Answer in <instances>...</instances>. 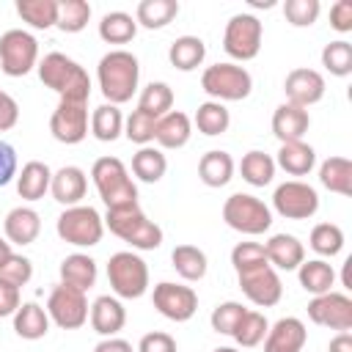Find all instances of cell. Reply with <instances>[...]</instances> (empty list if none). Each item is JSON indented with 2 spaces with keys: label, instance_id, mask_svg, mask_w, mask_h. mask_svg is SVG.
<instances>
[{
  "label": "cell",
  "instance_id": "cell-25",
  "mask_svg": "<svg viewBox=\"0 0 352 352\" xmlns=\"http://www.w3.org/2000/svg\"><path fill=\"white\" fill-rule=\"evenodd\" d=\"M126 322V314H124V305L113 297H99L91 308V324L99 336H116Z\"/></svg>",
  "mask_w": 352,
  "mask_h": 352
},
{
  "label": "cell",
  "instance_id": "cell-57",
  "mask_svg": "<svg viewBox=\"0 0 352 352\" xmlns=\"http://www.w3.org/2000/svg\"><path fill=\"white\" fill-rule=\"evenodd\" d=\"M330 352H352V336L349 333H338L330 341Z\"/></svg>",
  "mask_w": 352,
  "mask_h": 352
},
{
  "label": "cell",
  "instance_id": "cell-34",
  "mask_svg": "<svg viewBox=\"0 0 352 352\" xmlns=\"http://www.w3.org/2000/svg\"><path fill=\"white\" fill-rule=\"evenodd\" d=\"M336 283V272L324 261H302L300 264V286L311 294H327Z\"/></svg>",
  "mask_w": 352,
  "mask_h": 352
},
{
  "label": "cell",
  "instance_id": "cell-4",
  "mask_svg": "<svg viewBox=\"0 0 352 352\" xmlns=\"http://www.w3.org/2000/svg\"><path fill=\"white\" fill-rule=\"evenodd\" d=\"M107 280L113 292L124 300H138L148 286V267L135 253H113L107 261Z\"/></svg>",
  "mask_w": 352,
  "mask_h": 352
},
{
  "label": "cell",
  "instance_id": "cell-42",
  "mask_svg": "<svg viewBox=\"0 0 352 352\" xmlns=\"http://www.w3.org/2000/svg\"><path fill=\"white\" fill-rule=\"evenodd\" d=\"M170 104H173V91L165 82H151V85L143 88L138 110H143L154 118H162L165 113H170Z\"/></svg>",
  "mask_w": 352,
  "mask_h": 352
},
{
  "label": "cell",
  "instance_id": "cell-46",
  "mask_svg": "<svg viewBox=\"0 0 352 352\" xmlns=\"http://www.w3.org/2000/svg\"><path fill=\"white\" fill-rule=\"evenodd\" d=\"M231 264H234L236 272H245V270H253V267H264L270 261H267L264 245H258V242H239L231 250Z\"/></svg>",
  "mask_w": 352,
  "mask_h": 352
},
{
  "label": "cell",
  "instance_id": "cell-27",
  "mask_svg": "<svg viewBox=\"0 0 352 352\" xmlns=\"http://www.w3.org/2000/svg\"><path fill=\"white\" fill-rule=\"evenodd\" d=\"M50 182H52L50 168H47L44 162H38V160H30V162L22 168L19 179H16V192H19L25 201H38V198L50 190Z\"/></svg>",
  "mask_w": 352,
  "mask_h": 352
},
{
  "label": "cell",
  "instance_id": "cell-26",
  "mask_svg": "<svg viewBox=\"0 0 352 352\" xmlns=\"http://www.w3.org/2000/svg\"><path fill=\"white\" fill-rule=\"evenodd\" d=\"M198 176L206 187H223L234 176V160L228 151H206L198 162Z\"/></svg>",
  "mask_w": 352,
  "mask_h": 352
},
{
  "label": "cell",
  "instance_id": "cell-56",
  "mask_svg": "<svg viewBox=\"0 0 352 352\" xmlns=\"http://www.w3.org/2000/svg\"><path fill=\"white\" fill-rule=\"evenodd\" d=\"M94 352H132V346H129L124 338H107V341L96 344Z\"/></svg>",
  "mask_w": 352,
  "mask_h": 352
},
{
  "label": "cell",
  "instance_id": "cell-12",
  "mask_svg": "<svg viewBox=\"0 0 352 352\" xmlns=\"http://www.w3.org/2000/svg\"><path fill=\"white\" fill-rule=\"evenodd\" d=\"M308 316L314 324L346 333L352 327V300L346 294H336V292L319 294L308 302Z\"/></svg>",
  "mask_w": 352,
  "mask_h": 352
},
{
  "label": "cell",
  "instance_id": "cell-15",
  "mask_svg": "<svg viewBox=\"0 0 352 352\" xmlns=\"http://www.w3.org/2000/svg\"><path fill=\"white\" fill-rule=\"evenodd\" d=\"M50 132L55 140L72 146L80 143L88 135V110L85 104H74V102H60L58 110L50 118Z\"/></svg>",
  "mask_w": 352,
  "mask_h": 352
},
{
  "label": "cell",
  "instance_id": "cell-1",
  "mask_svg": "<svg viewBox=\"0 0 352 352\" xmlns=\"http://www.w3.org/2000/svg\"><path fill=\"white\" fill-rule=\"evenodd\" d=\"M140 66L138 58L126 50H113L99 60V88L110 104H124L138 88Z\"/></svg>",
  "mask_w": 352,
  "mask_h": 352
},
{
  "label": "cell",
  "instance_id": "cell-38",
  "mask_svg": "<svg viewBox=\"0 0 352 352\" xmlns=\"http://www.w3.org/2000/svg\"><path fill=\"white\" fill-rule=\"evenodd\" d=\"M179 14V3L176 0H143L138 6V22L148 30L165 28L173 16Z\"/></svg>",
  "mask_w": 352,
  "mask_h": 352
},
{
  "label": "cell",
  "instance_id": "cell-5",
  "mask_svg": "<svg viewBox=\"0 0 352 352\" xmlns=\"http://www.w3.org/2000/svg\"><path fill=\"white\" fill-rule=\"evenodd\" d=\"M201 88L214 96V99H226V102H239L245 96H250L253 80L242 66L234 63H214L201 74Z\"/></svg>",
  "mask_w": 352,
  "mask_h": 352
},
{
  "label": "cell",
  "instance_id": "cell-52",
  "mask_svg": "<svg viewBox=\"0 0 352 352\" xmlns=\"http://www.w3.org/2000/svg\"><path fill=\"white\" fill-rule=\"evenodd\" d=\"M330 25H333L338 33L352 30V3H349V0H338V3L330 8Z\"/></svg>",
  "mask_w": 352,
  "mask_h": 352
},
{
  "label": "cell",
  "instance_id": "cell-31",
  "mask_svg": "<svg viewBox=\"0 0 352 352\" xmlns=\"http://www.w3.org/2000/svg\"><path fill=\"white\" fill-rule=\"evenodd\" d=\"M168 58H170V63H173L179 72H190V69H195V66L204 63V58H206V44H204L198 36H182V38H176V41L170 44Z\"/></svg>",
  "mask_w": 352,
  "mask_h": 352
},
{
  "label": "cell",
  "instance_id": "cell-45",
  "mask_svg": "<svg viewBox=\"0 0 352 352\" xmlns=\"http://www.w3.org/2000/svg\"><path fill=\"white\" fill-rule=\"evenodd\" d=\"M322 63L327 66L330 74L346 77L352 72V44L349 41H330L322 50Z\"/></svg>",
  "mask_w": 352,
  "mask_h": 352
},
{
  "label": "cell",
  "instance_id": "cell-17",
  "mask_svg": "<svg viewBox=\"0 0 352 352\" xmlns=\"http://www.w3.org/2000/svg\"><path fill=\"white\" fill-rule=\"evenodd\" d=\"M305 324L294 316L278 319L272 324V330H267V341H264V352H300L305 344Z\"/></svg>",
  "mask_w": 352,
  "mask_h": 352
},
{
  "label": "cell",
  "instance_id": "cell-37",
  "mask_svg": "<svg viewBox=\"0 0 352 352\" xmlns=\"http://www.w3.org/2000/svg\"><path fill=\"white\" fill-rule=\"evenodd\" d=\"M165 168H168L165 154H162V151H157V148L143 146V148L132 157V173H135L140 182H146V184L160 182V179L165 176Z\"/></svg>",
  "mask_w": 352,
  "mask_h": 352
},
{
  "label": "cell",
  "instance_id": "cell-43",
  "mask_svg": "<svg viewBox=\"0 0 352 352\" xmlns=\"http://www.w3.org/2000/svg\"><path fill=\"white\" fill-rule=\"evenodd\" d=\"M267 330H270V324H267L264 314H258V311H245V316L239 319V324H236V330H234L231 336H234L236 344H242V346H256V344L267 336Z\"/></svg>",
  "mask_w": 352,
  "mask_h": 352
},
{
  "label": "cell",
  "instance_id": "cell-6",
  "mask_svg": "<svg viewBox=\"0 0 352 352\" xmlns=\"http://www.w3.org/2000/svg\"><path fill=\"white\" fill-rule=\"evenodd\" d=\"M223 220L234 231H242V234H264L272 226V214H270L267 204L253 198V195H245V192H236V195L226 198Z\"/></svg>",
  "mask_w": 352,
  "mask_h": 352
},
{
  "label": "cell",
  "instance_id": "cell-60",
  "mask_svg": "<svg viewBox=\"0 0 352 352\" xmlns=\"http://www.w3.org/2000/svg\"><path fill=\"white\" fill-rule=\"evenodd\" d=\"M214 352H236V349H231V346H217Z\"/></svg>",
  "mask_w": 352,
  "mask_h": 352
},
{
  "label": "cell",
  "instance_id": "cell-49",
  "mask_svg": "<svg viewBox=\"0 0 352 352\" xmlns=\"http://www.w3.org/2000/svg\"><path fill=\"white\" fill-rule=\"evenodd\" d=\"M245 311L248 308H242L239 302H223V305H217L212 311V330H217L223 336H231L236 330L239 319L245 316Z\"/></svg>",
  "mask_w": 352,
  "mask_h": 352
},
{
  "label": "cell",
  "instance_id": "cell-59",
  "mask_svg": "<svg viewBox=\"0 0 352 352\" xmlns=\"http://www.w3.org/2000/svg\"><path fill=\"white\" fill-rule=\"evenodd\" d=\"M349 267H352V258H346V264H344V286H346V289L352 286V280H349Z\"/></svg>",
  "mask_w": 352,
  "mask_h": 352
},
{
  "label": "cell",
  "instance_id": "cell-9",
  "mask_svg": "<svg viewBox=\"0 0 352 352\" xmlns=\"http://www.w3.org/2000/svg\"><path fill=\"white\" fill-rule=\"evenodd\" d=\"M223 50L236 60H253L261 50V22L250 14H236L226 25Z\"/></svg>",
  "mask_w": 352,
  "mask_h": 352
},
{
  "label": "cell",
  "instance_id": "cell-16",
  "mask_svg": "<svg viewBox=\"0 0 352 352\" xmlns=\"http://www.w3.org/2000/svg\"><path fill=\"white\" fill-rule=\"evenodd\" d=\"M283 91L289 104H297L305 110L308 104H316L324 96V77L316 69H292L286 74Z\"/></svg>",
  "mask_w": 352,
  "mask_h": 352
},
{
  "label": "cell",
  "instance_id": "cell-21",
  "mask_svg": "<svg viewBox=\"0 0 352 352\" xmlns=\"http://www.w3.org/2000/svg\"><path fill=\"white\" fill-rule=\"evenodd\" d=\"M264 253H267V261L280 267V270H297L302 261H305V250L302 245L297 242V236L292 234H275L267 245H264Z\"/></svg>",
  "mask_w": 352,
  "mask_h": 352
},
{
  "label": "cell",
  "instance_id": "cell-28",
  "mask_svg": "<svg viewBox=\"0 0 352 352\" xmlns=\"http://www.w3.org/2000/svg\"><path fill=\"white\" fill-rule=\"evenodd\" d=\"M14 330H16L19 338H28V341L44 338L47 330H50V316H47L44 308H38L36 302H25V305L16 308V314H14Z\"/></svg>",
  "mask_w": 352,
  "mask_h": 352
},
{
  "label": "cell",
  "instance_id": "cell-53",
  "mask_svg": "<svg viewBox=\"0 0 352 352\" xmlns=\"http://www.w3.org/2000/svg\"><path fill=\"white\" fill-rule=\"evenodd\" d=\"M16 308H19V289L0 278V319L16 314Z\"/></svg>",
  "mask_w": 352,
  "mask_h": 352
},
{
  "label": "cell",
  "instance_id": "cell-14",
  "mask_svg": "<svg viewBox=\"0 0 352 352\" xmlns=\"http://www.w3.org/2000/svg\"><path fill=\"white\" fill-rule=\"evenodd\" d=\"M151 300L154 308L173 322H187L198 308V294L190 286H179V283H157Z\"/></svg>",
  "mask_w": 352,
  "mask_h": 352
},
{
  "label": "cell",
  "instance_id": "cell-36",
  "mask_svg": "<svg viewBox=\"0 0 352 352\" xmlns=\"http://www.w3.org/2000/svg\"><path fill=\"white\" fill-rule=\"evenodd\" d=\"M239 170H242V179H245L248 184L264 187V184H270L272 176H275V160H272L270 154H264V151H248V154L242 157Z\"/></svg>",
  "mask_w": 352,
  "mask_h": 352
},
{
  "label": "cell",
  "instance_id": "cell-2",
  "mask_svg": "<svg viewBox=\"0 0 352 352\" xmlns=\"http://www.w3.org/2000/svg\"><path fill=\"white\" fill-rule=\"evenodd\" d=\"M107 228L129 242L132 248H140V250H154L162 245V228L157 223H151L143 209L138 204H126V206H118V209H107V217H104Z\"/></svg>",
  "mask_w": 352,
  "mask_h": 352
},
{
  "label": "cell",
  "instance_id": "cell-32",
  "mask_svg": "<svg viewBox=\"0 0 352 352\" xmlns=\"http://www.w3.org/2000/svg\"><path fill=\"white\" fill-rule=\"evenodd\" d=\"M170 261L184 280H201L206 275V256L195 245H176L170 253Z\"/></svg>",
  "mask_w": 352,
  "mask_h": 352
},
{
  "label": "cell",
  "instance_id": "cell-8",
  "mask_svg": "<svg viewBox=\"0 0 352 352\" xmlns=\"http://www.w3.org/2000/svg\"><path fill=\"white\" fill-rule=\"evenodd\" d=\"M38 58V44L25 30H6L0 36V69L8 77H25Z\"/></svg>",
  "mask_w": 352,
  "mask_h": 352
},
{
  "label": "cell",
  "instance_id": "cell-55",
  "mask_svg": "<svg viewBox=\"0 0 352 352\" xmlns=\"http://www.w3.org/2000/svg\"><path fill=\"white\" fill-rule=\"evenodd\" d=\"M19 118V107L14 102V96H8L6 91H0V132L11 129Z\"/></svg>",
  "mask_w": 352,
  "mask_h": 352
},
{
  "label": "cell",
  "instance_id": "cell-54",
  "mask_svg": "<svg viewBox=\"0 0 352 352\" xmlns=\"http://www.w3.org/2000/svg\"><path fill=\"white\" fill-rule=\"evenodd\" d=\"M16 173V151L0 140V187H6Z\"/></svg>",
  "mask_w": 352,
  "mask_h": 352
},
{
  "label": "cell",
  "instance_id": "cell-18",
  "mask_svg": "<svg viewBox=\"0 0 352 352\" xmlns=\"http://www.w3.org/2000/svg\"><path fill=\"white\" fill-rule=\"evenodd\" d=\"M80 69H82V66L74 63L72 58H66L63 52H50V55L41 60V66H38V77H41V82H44L47 88H52L55 94H63V91L69 88V82L77 77Z\"/></svg>",
  "mask_w": 352,
  "mask_h": 352
},
{
  "label": "cell",
  "instance_id": "cell-20",
  "mask_svg": "<svg viewBox=\"0 0 352 352\" xmlns=\"http://www.w3.org/2000/svg\"><path fill=\"white\" fill-rule=\"evenodd\" d=\"M85 187H88L85 173H82L80 168H74V165L60 168V170L52 176V182H50L52 198H55L58 204H63L66 209H69V206H77V204L85 198Z\"/></svg>",
  "mask_w": 352,
  "mask_h": 352
},
{
  "label": "cell",
  "instance_id": "cell-33",
  "mask_svg": "<svg viewBox=\"0 0 352 352\" xmlns=\"http://www.w3.org/2000/svg\"><path fill=\"white\" fill-rule=\"evenodd\" d=\"M135 33H138V22L124 11L104 14L102 22H99V36L107 44H126V41L135 38Z\"/></svg>",
  "mask_w": 352,
  "mask_h": 352
},
{
  "label": "cell",
  "instance_id": "cell-44",
  "mask_svg": "<svg viewBox=\"0 0 352 352\" xmlns=\"http://www.w3.org/2000/svg\"><path fill=\"white\" fill-rule=\"evenodd\" d=\"M311 248L319 256H336L344 248V231L336 223H319L311 231Z\"/></svg>",
  "mask_w": 352,
  "mask_h": 352
},
{
  "label": "cell",
  "instance_id": "cell-29",
  "mask_svg": "<svg viewBox=\"0 0 352 352\" xmlns=\"http://www.w3.org/2000/svg\"><path fill=\"white\" fill-rule=\"evenodd\" d=\"M316 162V154L308 143L302 140H292V143H280V151H278V165L292 173V176H305Z\"/></svg>",
  "mask_w": 352,
  "mask_h": 352
},
{
  "label": "cell",
  "instance_id": "cell-41",
  "mask_svg": "<svg viewBox=\"0 0 352 352\" xmlns=\"http://www.w3.org/2000/svg\"><path fill=\"white\" fill-rule=\"evenodd\" d=\"M91 19V6L85 0H63L58 3V28L63 33H80Z\"/></svg>",
  "mask_w": 352,
  "mask_h": 352
},
{
  "label": "cell",
  "instance_id": "cell-13",
  "mask_svg": "<svg viewBox=\"0 0 352 352\" xmlns=\"http://www.w3.org/2000/svg\"><path fill=\"white\" fill-rule=\"evenodd\" d=\"M239 275V289L245 292V297L261 308H270L280 300L283 294V286H280V278L278 272L264 264V267H253V270H245V272H236Z\"/></svg>",
  "mask_w": 352,
  "mask_h": 352
},
{
  "label": "cell",
  "instance_id": "cell-3",
  "mask_svg": "<svg viewBox=\"0 0 352 352\" xmlns=\"http://www.w3.org/2000/svg\"><path fill=\"white\" fill-rule=\"evenodd\" d=\"M91 176H94L99 198L107 204V209L138 204V187L132 184V179L118 157H99L91 168Z\"/></svg>",
  "mask_w": 352,
  "mask_h": 352
},
{
  "label": "cell",
  "instance_id": "cell-7",
  "mask_svg": "<svg viewBox=\"0 0 352 352\" xmlns=\"http://www.w3.org/2000/svg\"><path fill=\"white\" fill-rule=\"evenodd\" d=\"M104 223L94 206H69L58 217V236L77 248H91L102 239Z\"/></svg>",
  "mask_w": 352,
  "mask_h": 352
},
{
  "label": "cell",
  "instance_id": "cell-51",
  "mask_svg": "<svg viewBox=\"0 0 352 352\" xmlns=\"http://www.w3.org/2000/svg\"><path fill=\"white\" fill-rule=\"evenodd\" d=\"M138 352H176V341L168 333H146Z\"/></svg>",
  "mask_w": 352,
  "mask_h": 352
},
{
  "label": "cell",
  "instance_id": "cell-19",
  "mask_svg": "<svg viewBox=\"0 0 352 352\" xmlns=\"http://www.w3.org/2000/svg\"><path fill=\"white\" fill-rule=\"evenodd\" d=\"M311 126V118H308V110L297 107V104H280L272 116V132L280 143H292V140H302V135L308 132Z\"/></svg>",
  "mask_w": 352,
  "mask_h": 352
},
{
  "label": "cell",
  "instance_id": "cell-50",
  "mask_svg": "<svg viewBox=\"0 0 352 352\" xmlns=\"http://www.w3.org/2000/svg\"><path fill=\"white\" fill-rule=\"evenodd\" d=\"M30 275H33V264H30V258L16 256V253H11L8 261L0 267V278L8 280V283H14L16 289L25 286V283L30 280Z\"/></svg>",
  "mask_w": 352,
  "mask_h": 352
},
{
  "label": "cell",
  "instance_id": "cell-40",
  "mask_svg": "<svg viewBox=\"0 0 352 352\" xmlns=\"http://www.w3.org/2000/svg\"><path fill=\"white\" fill-rule=\"evenodd\" d=\"M195 124H198V132L214 138V135H223L228 129L231 116L220 102H204L198 107V113H195Z\"/></svg>",
  "mask_w": 352,
  "mask_h": 352
},
{
  "label": "cell",
  "instance_id": "cell-24",
  "mask_svg": "<svg viewBox=\"0 0 352 352\" xmlns=\"http://www.w3.org/2000/svg\"><path fill=\"white\" fill-rule=\"evenodd\" d=\"M60 280L80 292H88L96 283V261L82 253H72L60 261Z\"/></svg>",
  "mask_w": 352,
  "mask_h": 352
},
{
  "label": "cell",
  "instance_id": "cell-47",
  "mask_svg": "<svg viewBox=\"0 0 352 352\" xmlns=\"http://www.w3.org/2000/svg\"><path fill=\"white\" fill-rule=\"evenodd\" d=\"M283 14L294 28H308L319 16V0H286Z\"/></svg>",
  "mask_w": 352,
  "mask_h": 352
},
{
  "label": "cell",
  "instance_id": "cell-10",
  "mask_svg": "<svg viewBox=\"0 0 352 352\" xmlns=\"http://www.w3.org/2000/svg\"><path fill=\"white\" fill-rule=\"evenodd\" d=\"M47 311L52 316V322L63 330H77L85 324L88 319V300H85V292L74 289V286H55L50 300H47Z\"/></svg>",
  "mask_w": 352,
  "mask_h": 352
},
{
  "label": "cell",
  "instance_id": "cell-58",
  "mask_svg": "<svg viewBox=\"0 0 352 352\" xmlns=\"http://www.w3.org/2000/svg\"><path fill=\"white\" fill-rule=\"evenodd\" d=\"M8 256H11V242H6V239H0V267L8 261Z\"/></svg>",
  "mask_w": 352,
  "mask_h": 352
},
{
  "label": "cell",
  "instance_id": "cell-11",
  "mask_svg": "<svg viewBox=\"0 0 352 352\" xmlns=\"http://www.w3.org/2000/svg\"><path fill=\"white\" fill-rule=\"evenodd\" d=\"M272 204H275L278 214L286 220H308L319 209V195L305 182H286L275 190Z\"/></svg>",
  "mask_w": 352,
  "mask_h": 352
},
{
  "label": "cell",
  "instance_id": "cell-30",
  "mask_svg": "<svg viewBox=\"0 0 352 352\" xmlns=\"http://www.w3.org/2000/svg\"><path fill=\"white\" fill-rule=\"evenodd\" d=\"M319 182L338 195H352V162L346 157H330L319 168Z\"/></svg>",
  "mask_w": 352,
  "mask_h": 352
},
{
  "label": "cell",
  "instance_id": "cell-39",
  "mask_svg": "<svg viewBox=\"0 0 352 352\" xmlns=\"http://www.w3.org/2000/svg\"><path fill=\"white\" fill-rule=\"evenodd\" d=\"M121 110L116 104H99L94 110V118H91V129H94V138L102 140V143H113L118 135H121Z\"/></svg>",
  "mask_w": 352,
  "mask_h": 352
},
{
  "label": "cell",
  "instance_id": "cell-22",
  "mask_svg": "<svg viewBox=\"0 0 352 352\" xmlns=\"http://www.w3.org/2000/svg\"><path fill=\"white\" fill-rule=\"evenodd\" d=\"M154 140L162 148H179L190 140V118L182 110H170L162 118H157V129H154Z\"/></svg>",
  "mask_w": 352,
  "mask_h": 352
},
{
  "label": "cell",
  "instance_id": "cell-48",
  "mask_svg": "<svg viewBox=\"0 0 352 352\" xmlns=\"http://www.w3.org/2000/svg\"><path fill=\"white\" fill-rule=\"evenodd\" d=\"M154 129H157V118L143 113V110H135L129 118H126V138L132 143H140L146 146L148 140H154Z\"/></svg>",
  "mask_w": 352,
  "mask_h": 352
},
{
  "label": "cell",
  "instance_id": "cell-35",
  "mask_svg": "<svg viewBox=\"0 0 352 352\" xmlns=\"http://www.w3.org/2000/svg\"><path fill=\"white\" fill-rule=\"evenodd\" d=\"M16 14L38 30H47V28L58 25V3L55 0H19Z\"/></svg>",
  "mask_w": 352,
  "mask_h": 352
},
{
  "label": "cell",
  "instance_id": "cell-23",
  "mask_svg": "<svg viewBox=\"0 0 352 352\" xmlns=\"http://www.w3.org/2000/svg\"><path fill=\"white\" fill-rule=\"evenodd\" d=\"M38 231H41V220H38V214L33 209L16 206V209L8 212V217H6V236H8V242L30 245V242H36Z\"/></svg>",
  "mask_w": 352,
  "mask_h": 352
}]
</instances>
